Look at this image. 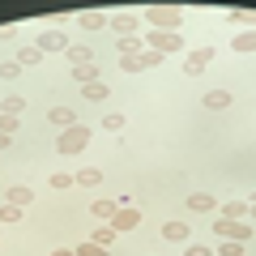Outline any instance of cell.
Masks as SVG:
<instances>
[{"label":"cell","instance_id":"6da1fadb","mask_svg":"<svg viewBox=\"0 0 256 256\" xmlns=\"http://www.w3.org/2000/svg\"><path fill=\"white\" fill-rule=\"evenodd\" d=\"M141 22H150V26L162 30V34H180V26H184V9H175V4H150V9L141 13Z\"/></svg>","mask_w":256,"mask_h":256},{"label":"cell","instance_id":"7a4b0ae2","mask_svg":"<svg viewBox=\"0 0 256 256\" xmlns=\"http://www.w3.org/2000/svg\"><path fill=\"white\" fill-rule=\"evenodd\" d=\"M86 146H90V128L73 124V128H64V132H60V146H56V150H60V154H82Z\"/></svg>","mask_w":256,"mask_h":256},{"label":"cell","instance_id":"3957f363","mask_svg":"<svg viewBox=\"0 0 256 256\" xmlns=\"http://www.w3.org/2000/svg\"><path fill=\"white\" fill-rule=\"evenodd\" d=\"M107 26L116 30L120 38H137V30H141V13H128V9H120V13H111V18H107Z\"/></svg>","mask_w":256,"mask_h":256},{"label":"cell","instance_id":"277c9868","mask_svg":"<svg viewBox=\"0 0 256 256\" xmlns=\"http://www.w3.org/2000/svg\"><path fill=\"white\" fill-rule=\"evenodd\" d=\"M214 235H218V239H235V244H248V239H252V222L218 218V222H214Z\"/></svg>","mask_w":256,"mask_h":256},{"label":"cell","instance_id":"5b68a950","mask_svg":"<svg viewBox=\"0 0 256 256\" xmlns=\"http://www.w3.org/2000/svg\"><path fill=\"white\" fill-rule=\"evenodd\" d=\"M107 226L116 230V235H128V230H137V226H141V210H137V205H120L116 218H111Z\"/></svg>","mask_w":256,"mask_h":256},{"label":"cell","instance_id":"8992f818","mask_svg":"<svg viewBox=\"0 0 256 256\" xmlns=\"http://www.w3.org/2000/svg\"><path fill=\"white\" fill-rule=\"evenodd\" d=\"M146 47H150V52H162V56H171V52H180V47H184V38H180V34H162V30H150Z\"/></svg>","mask_w":256,"mask_h":256},{"label":"cell","instance_id":"52a82bcc","mask_svg":"<svg viewBox=\"0 0 256 256\" xmlns=\"http://www.w3.org/2000/svg\"><path fill=\"white\" fill-rule=\"evenodd\" d=\"M210 60H214V47H196V52L184 56V73H188V77L205 73V68H210Z\"/></svg>","mask_w":256,"mask_h":256},{"label":"cell","instance_id":"ba28073f","mask_svg":"<svg viewBox=\"0 0 256 256\" xmlns=\"http://www.w3.org/2000/svg\"><path fill=\"white\" fill-rule=\"evenodd\" d=\"M34 47H38V52H68V34H64L60 26H56V30H43Z\"/></svg>","mask_w":256,"mask_h":256},{"label":"cell","instance_id":"9c48e42d","mask_svg":"<svg viewBox=\"0 0 256 256\" xmlns=\"http://www.w3.org/2000/svg\"><path fill=\"white\" fill-rule=\"evenodd\" d=\"M107 18H111V13H102V9H86V13H77V26H82V30H102Z\"/></svg>","mask_w":256,"mask_h":256},{"label":"cell","instance_id":"30bf717a","mask_svg":"<svg viewBox=\"0 0 256 256\" xmlns=\"http://www.w3.org/2000/svg\"><path fill=\"white\" fill-rule=\"evenodd\" d=\"M188 210L192 214H214V210H218V201H214V192H192V196H188Z\"/></svg>","mask_w":256,"mask_h":256},{"label":"cell","instance_id":"8fae6325","mask_svg":"<svg viewBox=\"0 0 256 256\" xmlns=\"http://www.w3.org/2000/svg\"><path fill=\"white\" fill-rule=\"evenodd\" d=\"M47 120H52V124L60 128V132H64V128H73V124H77L73 107H52V111H47Z\"/></svg>","mask_w":256,"mask_h":256},{"label":"cell","instance_id":"7c38bea8","mask_svg":"<svg viewBox=\"0 0 256 256\" xmlns=\"http://www.w3.org/2000/svg\"><path fill=\"white\" fill-rule=\"evenodd\" d=\"M218 218L244 222V218H248V201H226V205H218Z\"/></svg>","mask_w":256,"mask_h":256},{"label":"cell","instance_id":"4fadbf2b","mask_svg":"<svg viewBox=\"0 0 256 256\" xmlns=\"http://www.w3.org/2000/svg\"><path fill=\"white\" fill-rule=\"evenodd\" d=\"M201 102H205V111H226L230 107V90H210Z\"/></svg>","mask_w":256,"mask_h":256},{"label":"cell","instance_id":"5bb4252c","mask_svg":"<svg viewBox=\"0 0 256 256\" xmlns=\"http://www.w3.org/2000/svg\"><path fill=\"white\" fill-rule=\"evenodd\" d=\"M188 235H192L188 222H166L162 226V239H171V244H188Z\"/></svg>","mask_w":256,"mask_h":256},{"label":"cell","instance_id":"9a60e30c","mask_svg":"<svg viewBox=\"0 0 256 256\" xmlns=\"http://www.w3.org/2000/svg\"><path fill=\"white\" fill-rule=\"evenodd\" d=\"M64 56L73 60V68H77V64H94V52L86 43H68V52H64Z\"/></svg>","mask_w":256,"mask_h":256},{"label":"cell","instance_id":"2e32d148","mask_svg":"<svg viewBox=\"0 0 256 256\" xmlns=\"http://www.w3.org/2000/svg\"><path fill=\"white\" fill-rule=\"evenodd\" d=\"M22 111H26V98L22 94H4L0 98V116H22Z\"/></svg>","mask_w":256,"mask_h":256},{"label":"cell","instance_id":"e0dca14e","mask_svg":"<svg viewBox=\"0 0 256 256\" xmlns=\"http://www.w3.org/2000/svg\"><path fill=\"white\" fill-rule=\"evenodd\" d=\"M73 82L77 86H94V82H98V68H94V64H77V68H73Z\"/></svg>","mask_w":256,"mask_h":256},{"label":"cell","instance_id":"ac0fdd59","mask_svg":"<svg viewBox=\"0 0 256 256\" xmlns=\"http://www.w3.org/2000/svg\"><path fill=\"white\" fill-rule=\"evenodd\" d=\"M73 180L82 184V188H98V184H102V171H98V166H86V171H77Z\"/></svg>","mask_w":256,"mask_h":256},{"label":"cell","instance_id":"d6986e66","mask_svg":"<svg viewBox=\"0 0 256 256\" xmlns=\"http://www.w3.org/2000/svg\"><path fill=\"white\" fill-rule=\"evenodd\" d=\"M30 201H34V188H22V184H18V188H9V205H22V210H26Z\"/></svg>","mask_w":256,"mask_h":256},{"label":"cell","instance_id":"ffe728a7","mask_svg":"<svg viewBox=\"0 0 256 256\" xmlns=\"http://www.w3.org/2000/svg\"><path fill=\"white\" fill-rule=\"evenodd\" d=\"M116 210H120L116 201H94V222H111V218H116Z\"/></svg>","mask_w":256,"mask_h":256},{"label":"cell","instance_id":"44dd1931","mask_svg":"<svg viewBox=\"0 0 256 256\" xmlns=\"http://www.w3.org/2000/svg\"><path fill=\"white\" fill-rule=\"evenodd\" d=\"M38 60H43V52H38V47H22V52H18V64H22V68H34Z\"/></svg>","mask_w":256,"mask_h":256},{"label":"cell","instance_id":"7402d4cb","mask_svg":"<svg viewBox=\"0 0 256 256\" xmlns=\"http://www.w3.org/2000/svg\"><path fill=\"white\" fill-rule=\"evenodd\" d=\"M235 52H256V30H244V34H235Z\"/></svg>","mask_w":256,"mask_h":256},{"label":"cell","instance_id":"603a6c76","mask_svg":"<svg viewBox=\"0 0 256 256\" xmlns=\"http://www.w3.org/2000/svg\"><path fill=\"white\" fill-rule=\"evenodd\" d=\"M22 218H26V210H22V205H9V201L0 205V222H22Z\"/></svg>","mask_w":256,"mask_h":256},{"label":"cell","instance_id":"cb8c5ba5","mask_svg":"<svg viewBox=\"0 0 256 256\" xmlns=\"http://www.w3.org/2000/svg\"><path fill=\"white\" fill-rule=\"evenodd\" d=\"M82 98H90V102H102V98H107V86H102V82H94V86H82Z\"/></svg>","mask_w":256,"mask_h":256},{"label":"cell","instance_id":"d4e9b609","mask_svg":"<svg viewBox=\"0 0 256 256\" xmlns=\"http://www.w3.org/2000/svg\"><path fill=\"white\" fill-rule=\"evenodd\" d=\"M90 239H94V244H102V248H107L111 239H116V230H111L107 222H98V226H94V235H90Z\"/></svg>","mask_w":256,"mask_h":256},{"label":"cell","instance_id":"484cf974","mask_svg":"<svg viewBox=\"0 0 256 256\" xmlns=\"http://www.w3.org/2000/svg\"><path fill=\"white\" fill-rule=\"evenodd\" d=\"M77 256H111V252H107L102 244H94V239H86V244L77 248Z\"/></svg>","mask_w":256,"mask_h":256},{"label":"cell","instance_id":"4316f807","mask_svg":"<svg viewBox=\"0 0 256 256\" xmlns=\"http://www.w3.org/2000/svg\"><path fill=\"white\" fill-rule=\"evenodd\" d=\"M137 52H146L141 38H120V56H137Z\"/></svg>","mask_w":256,"mask_h":256},{"label":"cell","instance_id":"83f0119b","mask_svg":"<svg viewBox=\"0 0 256 256\" xmlns=\"http://www.w3.org/2000/svg\"><path fill=\"white\" fill-rule=\"evenodd\" d=\"M73 184H77L73 175H64V171H56L52 180H47V188H56V192H60V188H73Z\"/></svg>","mask_w":256,"mask_h":256},{"label":"cell","instance_id":"f1b7e54d","mask_svg":"<svg viewBox=\"0 0 256 256\" xmlns=\"http://www.w3.org/2000/svg\"><path fill=\"white\" fill-rule=\"evenodd\" d=\"M162 60H166L162 52H150V47H146V52H141V68H158V64H162Z\"/></svg>","mask_w":256,"mask_h":256},{"label":"cell","instance_id":"f546056e","mask_svg":"<svg viewBox=\"0 0 256 256\" xmlns=\"http://www.w3.org/2000/svg\"><path fill=\"white\" fill-rule=\"evenodd\" d=\"M120 68L124 73H141V52L137 56H120Z\"/></svg>","mask_w":256,"mask_h":256},{"label":"cell","instance_id":"4dcf8cb0","mask_svg":"<svg viewBox=\"0 0 256 256\" xmlns=\"http://www.w3.org/2000/svg\"><path fill=\"white\" fill-rule=\"evenodd\" d=\"M0 77H4V82H18V77H22V64H18V60L0 64Z\"/></svg>","mask_w":256,"mask_h":256},{"label":"cell","instance_id":"1f68e13d","mask_svg":"<svg viewBox=\"0 0 256 256\" xmlns=\"http://www.w3.org/2000/svg\"><path fill=\"white\" fill-rule=\"evenodd\" d=\"M102 128H107V132H120V128H124V116H120V111H111V116H102Z\"/></svg>","mask_w":256,"mask_h":256},{"label":"cell","instance_id":"d6a6232c","mask_svg":"<svg viewBox=\"0 0 256 256\" xmlns=\"http://www.w3.org/2000/svg\"><path fill=\"white\" fill-rule=\"evenodd\" d=\"M218 256H244V244H235V239H222Z\"/></svg>","mask_w":256,"mask_h":256},{"label":"cell","instance_id":"836d02e7","mask_svg":"<svg viewBox=\"0 0 256 256\" xmlns=\"http://www.w3.org/2000/svg\"><path fill=\"white\" fill-rule=\"evenodd\" d=\"M18 124H22L18 116H0V132H9V137H13V132H18Z\"/></svg>","mask_w":256,"mask_h":256},{"label":"cell","instance_id":"e575fe53","mask_svg":"<svg viewBox=\"0 0 256 256\" xmlns=\"http://www.w3.org/2000/svg\"><path fill=\"white\" fill-rule=\"evenodd\" d=\"M184 256H214V252L205 244H188V248H184Z\"/></svg>","mask_w":256,"mask_h":256},{"label":"cell","instance_id":"d590c367","mask_svg":"<svg viewBox=\"0 0 256 256\" xmlns=\"http://www.w3.org/2000/svg\"><path fill=\"white\" fill-rule=\"evenodd\" d=\"M9 141H13L9 132H0V154H4V150H9Z\"/></svg>","mask_w":256,"mask_h":256},{"label":"cell","instance_id":"8d00e7d4","mask_svg":"<svg viewBox=\"0 0 256 256\" xmlns=\"http://www.w3.org/2000/svg\"><path fill=\"white\" fill-rule=\"evenodd\" d=\"M52 256H77V252H73V248H56Z\"/></svg>","mask_w":256,"mask_h":256},{"label":"cell","instance_id":"74e56055","mask_svg":"<svg viewBox=\"0 0 256 256\" xmlns=\"http://www.w3.org/2000/svg\"><path fill=\"white\" fill-rule=\"evenodd\" d=\"M248 218L256 222V196H252V201H248Z\"/></svg>","mask_w":256,"mask_h":256}]
</instances>
